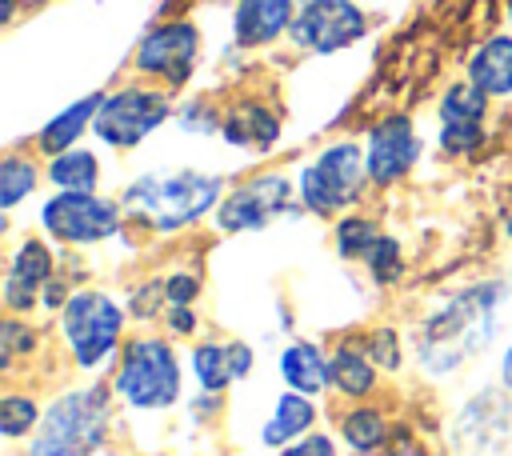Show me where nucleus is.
I'll list each match as a JSON object with an SVG mask.
<instances>
[{"instance_id": "1", "label": "nucleus", "mask_w": 512, "mask_h": 456, "mask_svg": "<svg viewBox=\"0 0 512 456\" xmlns=\"http://www.w3.org/2000/svg\"><path fill=\"white\" fill-rule=\"evenodd\" d=\"M504 292H508L504 280H480L452 292L436 312H428L416 324L412 332L416 364L428 376H452L468 360L488 352L496 340V312L504 304Z\"/></svg>"}, {"instance_id": "40", "label": "nucleus", "mask_w": 512, "mask_h": 456, "mask_svg": "<svg viewBox=\"0 0 512 456\" xmlns=\"http://www.w3.org/2000/svg\"><path fill=\"white\" fill-rule=\"evenodd\" d=\"M504 236H508V240H512V216H508V220H504Z\"/></svg>"}, {"instance_id": "30", "label": "nucleus", "mask_w": 512, "mask_h": 456, "mask_svg": "<svg viewBox=\"0 0 512 456\" xmlns=\"http://www.w3.org/2000/svg\"><path fill=\"white\" fill-rule=\"evenodd\" d=\"M364 352L372 356V364L376 368H384V372H396L400 368V336H396V328H388V324H380V328H372L368 332V340H364Z\"/></svg>"}, {"instance_id": "2", "label": "nucleus", "mask_w": 512, "mask_h": 456, "mask_svg": "<svg viewBox=\"0 0 512 456\" xmlns=\"http://www.w3.org/2000/svg\"><path fill=\"white\" fill-rule=\"evenodd\" d=\"M224 200V180L196 168H172V172H144L120 192V208L128 220L144 224L148 232H180Z\"/></svg>"}, {"instance_id": "32", "label": "nucleus", "mask_w": 512, "mask_h": 456, "mask_svg": "<svg viewBox=\"0 0 512 456\" xmlns=\"http://www.w3.org/2000/svg\"><path fill=\"white\" fill-rule=\"evenodd\" d=\"M160 304H168V296H164V280H148L144 288H136V292L128 296V316H136V320H152V316H160Z\"/></svg>"}, {"instance_id": "19", "label": "nucleus", "mask_w": 512, "mask_h": 456, "mask_svg": "<svg viewBox=\"0 0 512 456\" xmlns=\"http://www.w3.org/2000/svg\"><path fill=\"white\" fill-rule=\"evenodd\" d=\"M312 424H316V400L288 388V392L276 396V408H272V416L260 428V444L264 448H288L292 440L316 432Z\"/></svg>"}, {"instance_id": "24", "label": "nucleus", "mask_w": 512, "mask_h": 456, "mask_svg": "<svg viewBox=\"0 0 512 456\" xmlns=\"http://www.w3.org/2000/svg\"><path fill=\"white\" fill-rule=\"evenodd\" d=\"M340 440H344L352 452H360V456L380 452L384 440H388V420H384V412L372 408V404L348 408V412L340 416Z\"/></svg>"}, {"instance_id": "20", "label": "nucleus", "mask_w": 512, "mask_h": 456, "mask_svg": "<svg viewBox=\"0 0 512 456\" xmlns=\"http://www.w3.org/2000/svg\"><path fill=\"white\" fill-rule=\"evenodd\" d=\"M100 104H104V92H88V96H80L76 104H68L64 112H56V116L36 132V148L48 152V156H60V152L76 148V140L84 136V128H92Z\"/></svg>"}, {"instance_id": "27", "label": "nucleus", "mask_w": 512, "mask_h": 456, "mask_svg": "<svg viewBox=\"0 0 512 456\" xmlns=\"http://www.w3.org/2000/svg\"><path fill=\"white\" fill-rule=\"evenodd\" d=\"M36 180H40V172H36V164L28 156H16V152L4 156L0 160V208L12 212L36 188Z\"/></svg>"}, {"instance_id": "28", "label": "nucleus", "mask_w": 512, "mask_h": 456, "mask_svg": "<svg viewBox=\"0 0 512 456\" xmlns=\"http://www.w3.org/2000/svg\"><path fill=\"white\" fill-rule=\"evenodd\" d=\"M40 416H44L40 404H36L32 396H24V392H8V396L0 400V432H4L8 440H20V436L36 432Z\"/></svg>"}, {"instance_id": "23", "label": "nucleus", "mask_w": 512, "mask_h": 456, "mask_svg": "<svg viewBox=\"0 0 512 456\" xmlns=\"http://www.w3.org/2000/svg\"><path fill=\"white\" fill-rule=\"evenodd\" d=\"M48 180L56 184V192H96V184H100V156L88 152V148H68L60 156H52Z\"/></svg>"}, {"instance_id": "3", "label": "nucleus", "mask_w": 512, "mask_h": 456, "mask_svg": "<svg viewBox=\"0 0 512 456\" xmlns=\"http://www.w3.org/2000/svg\"><path fill=\"white\" fill-rule=\"evenodd\" d=\"M108 424H112L108 388L100 384L68 388L44 408L28 440V456H96L108 440Z\"/></svg>"}, {"instance_id": "11", "label": "nucleus", "mask_w": 512, "mask_h": 456, "mask_svg": "<svg viewBox=\"0 0 512 456\" xmlns=\"http://www.w3.org/2000/svg\"><path fill=\"white\" fill-rule=\"evenodd\" d=\"M512 392L508 388H484L472 396L456 420H452V452L456 456H508L512 444Z\"/></svg>"}, {"instance_id": "39", "label": "nucleus", "mask_w": 512, "mask_h": 456, "mask_svg": "<svg viewBox=\"0 0 512 456\" xmlns=\"http://www.w3.org/2000/svg\"><path fill=\"white\" fill-rule=\"evenodd\" d=\"M500 388H508L512 392V344L504 348V356H500Z\"/></svg>"}, {"instance_id": "6", "label": "nucleus", "mask_w": 512, "mask_h": 456, "mask_svg": "<svg viewBox=\"0 0 512 456\" xmlns=\"http://www.w3.org/2000/svg\"><path fill=\"white\" fill-rule=\"evenodd\" d=\"M120 332H124V308L108 292L84 288L72 292V300L60 308V336L68 344V356L84 372L104 368L124 348Z\"/></svg>"}, {"instance_id": "36", "label": "nucleus", "mask_w": 512, "mask_h": 456, "mask_svg": "<svg viewBox=\"0 0 512 456\" xmlns=\"http://www.w3.org/2000/svg\"><path fill=\"white\" fill-rule=\"evenodd\" d=\"M164 324H168V332H172V336H192V332L200 328V320H196L192 304H168Z\"/></svg>"}, {"instance_id": "4", "label": "nucleus", "mask_w": 512, "mask_h": 456, "mask_svg": "<svg viewBox=\"0 0 512 456\" xmlns=\"http://www.w3.org/2000/svg\"><path fill=\"white\" fill-rule=\"evenodd\" d=\"M112 392L136 412H164L180 400V356L164 336H132L120 348Z\"/></svg>"}, {"instance_id": "15", "label": "nucleus", "mask_w": 512, "mask_h": 456, "mask_svg": "<svg viewBox=\"0 0 512 456\" xmlns=\"http://www.w3.org/2000/svg\"><path fill=\"white\" fill-rule=\"evenodd\" d=\"M488 100L472 80H460L440 100V148L448 156H468L484 144V116Z\"/></svg>"}, {"instance_id": "35", "label": "nucleus", "mask_w": 512, "mask_h": 456, "mask_svg": "<svg viewBox=\"0 0 512 456\" xmlns=\"http://www.w3.org/2000/svg\"><path fill=\"white\" fill-rule=\"evenodd\" d=\"M280 456H336V440L328 432H308L288 448H280Z\"/></svg>"}, {"instance_id": "22", "label": "nucleus", "mask_w": 512, "mask_h": 456, "mask_svg": "<svg viewBox=\"0 0 512 456\" xmlns=\"http://www.w3.org/2000/svg\"><path fill=\"white\" fill-rule=\"evenodd\" d=\"M332 388L340 396H348V400L372 396L376 392V364H372V356L364 348H356V344L344 340L332 352Z\"/></svg>"}, {"instance_id": "41", "label": "nucleus", "mask_w": 512, "mask_h": 456, "mask_svg": "<svg viewBox=\"0 0 512 456\" xmlns=\"http://www.w3.org/2000/svg\"><path fill=\"white\" fill-rule=\"evenodd\" d=\"M508 20H512V4H508Z\"/></svg>"}, {"instance_id": "31", "label": "nucleus", "mask_w": 512, "mask_h": 456, "mask_svg": "<svg viewBox=\"0 0 512 456\" xmlns=\"http://www.w3.org/2000/svg\"><path fill=\"white\" fill-rule=\"evenodd\" d=\"M32 348H36V332H32L24 320L8 316V320L0 324V356H4V364H12V360H20V356H28Z\"/></svg>"}, {"instance_id": "37", "label": "nucleus", "mask_w": 512, "mask_h": 456, "mask_svg": "<svg viewBox=\"0 0 512 456\" xmlns=\"http://www.w3.org/2000/svg\"><path fill=\"white\" fill-rule=\"evenodd\" d=\"M68 300H72L68 280H64V276H52V280H48V288H44V296H40V304H44V308H52V312H60Z\"/></svg>"}, {"instance_id": "21", "label": "nucleus", "mask_w": 512, "mask_h": 456, "mask_svg": "<svg viewBox=\"0 0 512 456\" xmlns=\"http://www.w3.org/2000/svg\"><path fill=\"white\" fill-rule=\"evenodd\" d=\"M468 80L484 96H512V36H488L468 60Z\"/></svg>"}, {"instance_id": "7", "label": "nucleus", "mask_w": 512, "mask_h": 456, "mask_svg": "<svg viewBox=\"0 0 512 456\" xmlns=\"http://www.w3.org/2000/svg\"><path fill=\"white\" fill-rule=\"evenodd\" d=\"M120 220H124L120 200H108L96 192H56L40 208L44 232L60 244H72V248L112 240L120 232Z\"/></svg>"}, {"instance_id": "16", "label": "nucleus", "mask_w": 512, "mask_h": 456, "mask_svg": "<svg viewBox=\"0 0 512 456\" xmlns=\"http://www.w3.org/2000/svg\"><path fill=\"white\" fill-rule=\"evenodd\" d=\"M220 136L244 152H268L280 140V116L260 100H236L220 112Z\"/></svg>"}, {"instance_id": "17", "label": "nucleus", "mask_w": 512, "mask_h": 456, "mask_svg": "<svg viewBox=\"0 0 512 456\" xmlns=\"http://www.w3.org/2000/svg\"><path fill=\"white\" fill-rule=\"evenodd\" d=\"M296 0H236L232 36L240 48H264L292 28Z\"/></svg>"}, {"instance_id": "8", "label": "nucleus", "mask_w": 512, "mask_h": 456, "mask_svg": "<svg viewBox=\"0 0 512 456\" xmlns=\"http://www.w3.org/2000/svg\"><path fill=\"white\" fill-rule=\"evenodd\" d=\"M172 116V104L160 88H144V84H128L104 96L92 132L100 144L108 148H136L148 132H156L164 120Z\"/></svg>"}, {"instance_id": "34", "label": "nucleus", "mask_w": 512, "mask_h": 456, "mask_svg": "<svg viewBox=\"0 0 512 456\" xmlns=\"http://www.w3.org/2000/svg\"><path fill=\"white\" fill-rule=\"evenodd\" d=\"M164 296H168V304H196L200 280L192 272H168L164 276Z\"/></svg>"}, {"instance_id": "5", "label": "nucleus", "mask_w": 512, "mask_h": 456, "mask_svg": "<svg viewBox=\"0 0 512 456\" xmlns=\"http://www.w3.org/2000/svg\"><path fill=\"white\" fill-rule=\"evenodd\" d=\"M368 180V164H364V148L356 140H336L328 148H320L296 180V196L300 208L312 216H336L344 208H352L364 192Z\"/></svg>"}, {"instance_id": "25", "label": "nucleus", "mask_w": 512, "mask_h": 456, "mask_svg": "<svg viewBox=\"0 0 512 456\" xmlns=\"http://www.w3.org/2000/svg\"><path fill=\"white\" fill-rule=\"evenodd\" d=\"M192 376L204 392H224L236 376H232V364H228V344L220 340H204L192 348Z\"/></svg>"}, {"instance_id": "18", "label": "nucleus", "mask_w": 512, "mask_h": 456, "mask_svg": "<svg viewBox=\"0 0 512 456\" xmlns=\"http://www.w3.org/2000/svg\"><path fill=\"white\" fill-rule=\"evenodd\" d=\"M276 372H280V380H284L292 392L312 396V400L332 388V356H328L320 344H312V340H292V344L276 356Z\"/></svg>"}, {"instance_id": "29", "label": "nucleus", "mask_w": 512, "mask_h": 456, "mask_svg": "<svg viewBox=\"0 0 512 456\" xmlns=\"http://www.w3.org/2000/svg\"><path fill=\"white\" fill-rule=\"evenodd\" d=\"M364 268H368V276L376 280V284H396L400 276H404V256H400V244H396V236H380L376 240V248L364 256Z\"/></svg>"}, {"instance_id": "13", "label": "nucleus", "mask_w": 512, "mask_h": 456, "mask_svg": "<svg viewBox=\"0 0 512 456\" xmlns=\"http://www.w3.org/2000/svg\"><path fill=\"white\" fill-rule=\"evenodd\" d=\"M420 160V136L416 124L408 116H384L372 124L368 144H364V164H368V180L388 188L396 180H404Z\"/></svg>"}, {"instance_id": "33", "label": "nucleus", "mask_w": 512, "mask_h": 456, "mask_svg": "<svg viewBox=\"0 0 512 456\" xmlns=\"http://www.w3.org/2000/svg\"><path fill=\"white\" fill-rule=\"evenodd\" d=\"M180 128L184 132H220V116L204 100H196V104H184L180 108Z\"/></svg>"}, {"instance_id": "9", "label": "nucleus", "mask_w": 512, "mask_h": 456, "mask_svg": "<svg viewBox=\"0 0 512 456\" xmlns=\"http://www.w3.org/2000/svg\"><path fill=\"white\" fill-rule=\"evenodd\" d=\"M292 200H300V196H296V184L284 172H260V176L236 184L216 204L212 220H216L220 232H232V236L236 232H256V228L272 224L276 216L292 212Z\"/></svg>"}, {"instance_id": "14", "label": "nucleus", "mask_w": 512, "mask_h": 456, "mask_svg": "<svg viewBox=\"0 0 512 456\" xmlns=\"http://www.w3.org/2000/svg\"><path fill=\"white\" fill-rule=\"evenodd\" d=\"M56 276V260L48 252V244L40 236H28L16 244V252L8 256V268H4V288H0V300L8 308V316H24L40 304L48 280Z\"/></svg>"}, {"instance_id": "38", "label": "nucleus", "mask_w": 512, "mask_h": 456, "mask_svg": "<svg viewBox=\"0 0 512 456\" xmlns=\"http://www.w3.org/2000/svg\"><path fill=\"white\" fill-rule=\"evenodd\" d=\"M228 364H232V376L244 380L252 372V348L244 340H228Z\"/></svg>"}, {"instance_id": "12", "label": "nucleus", "mask_w": 512, "mask_h": 456, "mask_svg": "<svg viewBox=\"0 0 512 456\" xmlns=\"http://www.w3.org/2000/svg\"><path fill=\"white\" fill-rule=\"evenodd\" d=\"M196 56H200V28L192 20H164L136 44L132 64L140 76H152L168 88H180V84H188Z\"/></svg>"}, {"instance_id": "10", "label": "nucleus", "mask_w": 512, "mask_h": 456, "mask_svg": "<svg viewBox=\"0 0 512 456\" xmlns=\"http://www.w3.org/2000/svg\"><path fill=\"white\" fill-rule=\"evenodd\" d=\"M368 32V16L356 0H304L292 16V44L316 56H332L352 48L356 40H364Z\"/></svg>"}, {"instance_id": "26", "label": "nucleus", "mask_w": 512, "mask_h": 456, "mask_svg": "<svg viewBox=\"0 0 512 456\" xmlns=\"http://www.w3.org/2000/svg\"><path fill=\"white\" fill-rule=\"evenodd\" d=\"M384 236V228L372 220V216H344L340 224H336V256L340 260H360L364 264V256L376 248V240Z\"/></svg>"}]
</instances>
